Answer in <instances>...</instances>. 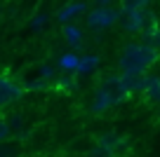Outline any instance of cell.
<instances>
[{
  "label": "cell",
  "instance_id": "obj_2",
  "mask_svg": "<svg viewBox=\"0 0 160 157\" xmlns=\"http://www.w3.org/2000/svg\"><path fill=\"white\" fill-rule=\"evenodd\" d=\"M21 94H24V89H21L10 75L0 73V108H5V106H10V103L19 101Z\"/></svg>",
  "mask_w": 160,
  "mask_h": 157
},
{
  "label": "cell",
  "instance_id": "obj_12",
  "mask_svg": "<svg viewBox=\"0 0 160 157\" xmlns=\"http://www.w3.org/2000/svg\"><path fill=\"white\" fill-rule=\"evenodd\" d=\"M148 45H153V47H158V49H160V28L155 31V35L148 40Z\"/></svg>",
  "mask_w": 160,
  "mask_h": 157
},
{
  "label": "cell",
  "instance_id": "obj_11",
  "mask_svg": "<svg viewBox=\"0 0 160 157\" xmlns=\"http://www.w3.org/2000/svg\"><path fill=\"white\" fill-rule=\"evenodd\" d=\"M10 124H7V120L5 117H0V143H5L7 138H10Z\"/></svg>",
  "mask_w": 160,
  "mask_h": 157
},
{
  "label": "cell",
  "instance_id": "obj_5",
  "mask_svg": "<svg viewBox=\"0 0 160 157\" xmlns=\"http://www.w3.org/2000/svg\"><path fill=\"white\" fill-rule=\"evenodd\" d=\"M144 96L148 98V101H153V103H160V78H155V75H148V82H146Z\"/></svg>",
  "mask_w": 160,
  "mask_h": 157
},
{
  "label": "cell",
  "instance_id": "obj_4",
  "mask_svg": "<svg viewBox=\"0 0 160 157\" xmlns=\"http://www.w3.org/2000/svg\"><path fill=\"white\" fill-rule=\"evenodd\" d=\"M115 145H118L115 136H104L90 152H87V157H115Z\"/></svg>",
  "mask_w": 160,
  "mask_h": 157
},
{
  "label": "cell",
  "instance_id": "obj_7",
  "mask_svg": "<svg viewBox=\"0 0 160 157\" xmlns=\"http://www.w3.org/2000/svg\"><path fill=\"white\" fill-rule=\"evenodd\" d=\"M82 10H85V5H82V2H68V5H66L64 10L59 12V21H68L71 17L80 14Z\"/></svg>",
  "mask_w": 160,
  "mask_h": 157
},
{
  "label": "cell",
  "instance_id": "obj_3",
  "mask_svg": "<svg viewBox=\"0 0 160 157\" xmlns=\"http://www.w3.org/2000/svg\"><path fill=\"white\" fill-rule=\"evenodd\" d=\"M87 21H90L92 28H106V26L118 21V12H113L111 7H99V10H92Z\"/></svg>",
  "mask_w": 160,
  "mask_h": 157
},
{
  "label": "cell",
  "instance_id": "obj_9",
  "mask_svg": "<svg viewBox=\"0 0 160 157\" xmlns=\"http://www.w3.org/2000/svg\"><path fill=\"white\" fill-rule=\"evenodd\" d=\"M59 66H61L64 70H78V66H80V59H78L75 54H64V56L59 59Z\"/></svg>",
  "mask_w": 160,
  "mask_h": 157
},
{
  "label": "cell",
  "instance_id": "obj_13",
  "mask_svg": "<svg viewBox=\"0 0 160 157\" xmlns=\"http://www.w3.org/2000/svg\"><path fill=\"white\" fill-rule=\"evenodd\" d=\"M108 2H111V0H99V5H101V7H106Z\"/></svg>",
  "mask_w": 160,
  "mask_h": 157
},
{
  "label": "cell",
  "instance_id": "obj_10",
  "mask_svg": "<svg viewBox=\"0 0 160 157\" xmlns=\"http://www.w3.org/2000/svg\"><path fill=\"white\" fill-rule=\"evenodd\" d=\"M64 38L68 40L71 45H78L80 38H82V33H80V28H75V26H64Z\"/></svg>",
  "mask_w": 160,
  "mask_h": 157
},
{
  "label": "cell",
  "instance_id": "obj_8",
  "mask_svg": "<svg viewBox=\"0 0 160 157\" xmlns=\"http://www.w3.org/2000/svg\"><path fill=\"white\" fill-rule=\"evenodd\" d=\"M97 64H99L97 56H92V54L82 56V59H80V66H78V73H90V70L97 68Z\"/></svg>",
  "mask_w": 160,
  "mask_h": 157
},
{
  "label": "cell",
  "instance_id": "obj_1",
  "mask_svg": "<svg viewBox=\"0 0 160 157\" xmlns=\"http://www.w3.org/2000/svg\"><path fill=\"white\" fill-rule=\"evenodd\" d=\"M160 61V49L148 42H130L118 56V66L122 73H148L151 66Z\"/></svg>",
  "mask_w": 160,
  "mask_h": 157
},
{
  "label": "cell",
  "instance_id": "obj_14",
  "mask_svg": "<svg viewBox=\"0 0 160 157\" xmlns=\"http://www.w3.org/2000/svg\"><path fill=\"white\" fill-rule=\"evenodd\" d=\"M158 106H160V103H158Z\"/></svg>",
  "mask_w": 160,
  "mask_h": 157
},
{
  "label": "cell",
  "instance_id": "obj_6",
  "mask_svg": "<svg viewBox=\"0 0 160 157\" xmlns=\"http://www.w3.org/2000/svg\"><path fill=\"white\" fill-rule=\"evenodd\" d=\"M151 0H120V12L122 14H132V12H139V10H146Z\"/></svg>",
  "mask_w": 160,
  "mask_h": 157
}]
</instances>
